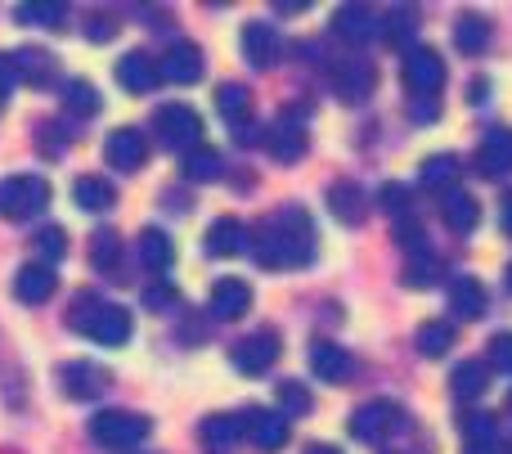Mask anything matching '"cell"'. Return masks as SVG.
Masks as SVG:
<instances>
[{"label": "cell", "mask_w": 512, "mask_h": 454, "mask_svg": "<svg viewBox=\"0 0 512 454\" xmlns=\"http://www.w3.org/2000/svg\"><path fill=\"white\" fill-rule=\"evenodd\" d=\"M306 454H342V450H333V446H310Z\"/></svg>", "instance_id": "cell-51"}, {"label": "cell", "mask_w": 512, "mask_h": 454, "mask_svg": "<svg viewBox=\"0 0 512 454\" xmlns=\"http://www.w3.org/2000/svg\"><path fill=\"white\" fill-rule=\"evenodd\" d=\"M180 171H185L189 185H212V180H221L225 162L216 149H207V144H198V149L185 153V162H180Z\"/></svg>", "instance_id": "cell-27"}, {"label": "cell", "mask_w": 512, "mask_h": 454, "mask_svg": "<svg viewBox=\"0 0 512 454\" xmlns=\"http://www.w3.org/2000/svg\"><path fill=\"white\" fill-rule=\"evenodd\" d=\"M14 59V72H18V81H27V86H50V77H54V59L45 50H36V45H23L18 54H9Z\"/></svg>", "instance_id": "cell-26"}, {"label": "cell", "mask_w": 512, "mask_h": 454, "mask_svg": "<svg viewBox=\"0 0 512 454\" xmlns=\"http://www.w3.org/2000/svg\"><path fill=\"white\" fill-rule=\"evenodd\" d=\"M378 86V72H373L369 59H342L333 68V90L346 99V104H364Z\"/></svg>", "instance_id": "cell-12"}, {"label": "cell", "mask_w": 512, "mask_h": 454, "mask_svg": "<svg viewBox=\"0 0 512 454\" xmlns=\"http://www.w3.org/2000/svg\"><path fill=\"white\" fill-rule=\"evenodd\" d=\"M508 288H512V266H508Z\"/></svg>", "instance_id": "cell-52"}, {"label": "cell", "mask_w": 512, "mask_h": 454, "mask_svg": "<svg viewBox=\"0 0 512 454\" xmlns=\"http://www.w3.org/2000/svg\"><path fill=\"white\" fill-rule=\"evenodd\" d=\"M310 410H315V396H310L297 378L279 383V414H283V419H292V414H310Z\"/></svg>", "instance_id": "cell-40"}, {"label": "cell", "mask_w": 512, "mask_h": 454, "mask_svg": "<svg viewBox=\"0 0 512 454\" xmlns=\"http://www.w3.org/2000/svg\"><path fill=\"white\" fill-rule=\"evenodd\" d=\"M450 347H454V324H423V329H418V351H423L427 360L445 356Z\"/></svg>", "instance_id": "cell-38"}, {"label": "cell", "mask_w": 512, "mask_h": 454, "mask_svg": "<svg viewBox=\"0 0 512 454\" xmlns=\"http://www.w3.org/2000/svg\"><path fill=\"white\" fill-rule=\"evenodd\" d=\"M274 360H279V333L274 329H256L243 342H234V351H230V365L239 369V374H248V378L265 374Z\"/></svg>", "instance_id": "cell-7"}, {"label": "cell", "mask_w": 512, "mask_h": 454, "mask_svg": "<svg viewBox=\"0 0 512 454\" xmlns=\"http://www.w3.org/2000/svg\"><path fill=\"white\" fill-rule=\"evenodd\" d=\"M36 252L45 257V266L63 261L68 257V230H63V225H45V230L36 234Z\"/></svg>", "instance_id": "cell-41"}, {"label": "cell", "mask_w": 512, "mask_h": 454, "mask_svg": "<svg viewBox=\"0 0 512 454\" xmlns=\"http://www.w3.org/2000/svg\"><path fill=\"white\" fill-rule=\"evenodd\" d=\"M279 32H274L270 23H248L243 27V54H248V63L252 68H274V63H279Z\"/></svg>", "instance_id": "cell-18"}, {"label": "cell", "mask_w": 512, "mask_h": 454, "mask_svg": "<svg viewBox=\"0 0 512 454\" xmlns=\"http://www.w3.org/2000/svg\"><path fill=\"white\" fill-rule=\"evenodd\" d=\"M59 387L68 392V401H95L113 387V374L104 365H90V360H72L59 369Z\"/></svg>", "instance_id": "cell-9"}, {"label": "cell", "mask_w": 512, "mask_h": 454, "mask_svg": "<svg viewBox=\"0 0 512 454\" xmlns=\"http://www.w3.org/2000/svg\"><path fill=\"white\" fill-rule=\"evenodd\" d=\"M504 230H508V234H512V194H508V198H504Z\"/></svg>", "instance_id": "cell-50"}, {"label": "cell", "mask_w": 512, "mask_h": 454, "mask_svg": "<svg viewBox=\"0 0 512 454\" xmlns=\"http://www.w3.org/2000/svg\"><path fill=\"white\" fill-rule=\"evenodd\" d=\"M243 437L265 454L283 450L288 446V419L279 410H243Z\"/></svg>", "instance_id": "cell-11"}, {"label": "cell", "mask_w": 512, "mask_h": 454, "mask_svg": "<svg viewBox=\"0 0 512 454\" xmlns=\"http://www.w3.org/2000/svg\"><path fill=\"white\" fill-rule=\"evenodd\" d=\"M409 203H414V194H409L405 185H382L378 189V207L387 216H396V221H400V216H409Z\"/></svg>", "instance_id": "cell-43"}, {"label": "cell", "mask_w": 512, "mask_h": 454, "mask_svg": "<svg viewBox=\"0 0 512 454\" xmlns=\"http://www.w3.org/2000/svg\"><path fill=\"white\" fill-rule=\"evenodd\" d=\"M149 432H153V423L135 410H104L90 419V437L108 450H131V446H140Z\"/></svg>", "instance_id": "cell-4"}, {"label": "cell", "mask_w": 512, "mask_h": 454, "mask_svg": "<svg viewBox=\"0 0 512 454\" xmlns=\"http://www.w3.org/2000/svg\"><path fill=\"white\" fill-rule=\"evenodd\" d=\"M122 252H126V243L117 239V230H99L95 239H90V266L95 270H117Z\"/></svg>", "instance_id": "cell-37"}, {"label": "cell", "mask_w": 512, "mask_h": 454, "mask_svg": "<svg viewBox=\"0 0 512 454\" xmlns=\"http://www.w3.org/2000/svg\"><path fill=\"white\" fill-rule=\"evenodd\" d=\"M180 302V293L171 284H153L149 293H144V306H149V311H167V306H176Z\"/></svg>", "instance_id": "cell-46"}, {"label": "cell", "mask_w": 512, "mask_h": 454, "mask_svg": "<svg viewBox=\"0 0 512 454\" xmlns=\"http://www.w3.org/2000/svg\"><path fill=\"white\" fill-rule=\"evenodd\" d=\"M50 207V185L41 176H5L0 180V216L5 221H32Z\"/></svg>", "instance_id": "cell-3"}, {"label": "cell", "mask_w": 512, "mask_h": 454, "mask_svg": "<svg viewBox=\"0 0 512 454\" xmlns=\"http://www.w3.org/2000/svg\"><path fill=\"white\" fill-rule=\"evenodd\" d=\"M481 311H486V288H481L472 275H459L450 284V315H459V320H477Z\"/></svg>", "instance_id": "cell-25"}, {"label": "cell", "mask_w": 512, "mask_h": 454, "mask_svg": "<svg viewBox=\"0 0 512 454\" xmlns=\"http://www.w3.org/2000/svg\"><path fill=\"white\" fill-rule=\"evenodd\" d=\"M445 86V63L436 50H427V45H418V50L405 54V90L418 99H432L436 90Z\"/></svg>", "instance_id": "cell-8"}, {"label": "cell", "mask_w": 512, "mask_h": 454, "mask_svg": "<svg viewBox=\"0 0 512 454\" xmlns=\"http://www.w3.org/2000/svg\"><path fill=\"white\" fill-rule=\"evenodd\" d=\"M414 32H418L414 9H391V14L382 18V36H387L396 50H409V45H414Z\"/></svg>", "instance_id": "cell-35"}, {"label": "cell", "mask_w": 512, "mask_h": 454, "mask_svg": "<svg viewBox=\"0 0 512 454\" xmlns=\"http://www.w3.org/2000/svg\"><path fill=\"white\" fill-rule=\"evenodd\" d=\"M490 365L512 374V333H499V338L490 342Z\"/></svg>", "instance_id": "cell-47"}, {"label": "cell", "mask_w": 512, "mask_h": 454, "mask_svg": "<svg viewBox=\"0 0 512 454\" xmlns=\"http://www.w3.org/2000/svg\"><path fill=\"white\" fill-rule=\"evenodd\" d=\"M104 158L113 171H140L144 162H149V140H144V131H135V126H117L104 144Z\"/></svg>", "instance_id": "cell-10"}, {"label": "cell", "mask_w": 512, "mask_h": 454, "mask_svg": "<svg viewBox=\"0 0 512 454\" xmlns=\"http://www.w3.org/2000/svg\"><path fill=\"white\" fill-rule=\"evenodd\" d=\"M418 180H423V189L450 194L454 180H459V158H454V153H432V158H423V171H418Z\"/></svg>", "instance_id": "cell-31"}, {"label": "cell", "mask_w": 512, "mask_h": 454, "mask_svg": "<svg viewBox=\"0 0 512 454\" xmlns=\"http://www.w3.org/2000/svg\"><path fill=\"white\" fill-rule=\"evenodd\" d=\"M454 41H459L463 54H481L490 45V23L486 18H477V14H463L459 27H454Z\"/></svg>", "instance_id": "cell-36"}, {"label": "cell", "mask_w": 512, "mask_h": 454, "mask_svg": "<svg viewBox=\"0 0 512 454\" xmlns=\"http://www.w3.org/2000/svg\"><path fill=\"white\" fill-rule=\"evenodd\" d=\"M486 383H490V374H486L481 360H463V365L454 369V378H450V387H454L459 401H477V396L486 392Z\"/></svg>", "instance_id": "cell-33"}, {"label": "cell", "mask_w": 512, "mask_h": 454, "mask_svg": "<svg viewBox=\"0 0 512 454\" xmlns=\"http://www.w3.org/2000/svg\"><path fill=\"white\" fill-rule=\"evenodd\" d=\"M310 369H315L324 383H346V378H355V360L346 356L337 342H315V347H310Z\"/></svg>", "instance_id": "cell-21"}, {"label": "cell", "mask_w": 512, "mask_h": 454, "mask_svg": "<svg viewBox=\"0 0 512 454\" xmlns=\"http://www.w3.org/2000/svg\"><path fill=\"white\" fill-rule=\"evenodd\" d=\"M333 32L351 45H369L382 36V14H373L369 5H342L333 14Z\"/></svg>", "instance_id": "cell-13"}, {"label": "cell", "mask_w": 512, "mask_h": 454, "mask_svg": "<svg viewBox=\"0 0 512 454\" xmlns=\"http://www.w3.org/2000/svg\"><path fill=\"white\" fill-rule=\"evenodd\" d=\"M396 243L405 252H414V257H427V234H423V225H418L414 216H400L396 221Z\"/></svg>", "instance_id": "cell-42"}, {"label": "cell", "mask_w": 512, "mask_h": 454, "mask_svg": "<svg viewBox=\"0 0 512 454\" xmlns=\"http://www.w3.org/2000/svg\"><path fill=\"white\" fill-rule=\"evenodd\" d=\"M18 23H36V27H54L63 23V5H18L14 9Z\"/></svg>", "instance_id": "cell-44"}, {"label": "cell", "mask_w": 512, "mask_h": 454, "mask_svg": "<svg viewBox=\"0 0 512 454\" xmlns=\"http://www.w3.org/2000/svg\"><path fill=\"white\" fill-rule=\"evenodd\" d=\"M477 171L481 176H508L512 171V131H490L477 149Z\"/></svg>", "instance_id": "cell-23"}, {"label": "cell", "mask_w": 512, "mask_h": 454, "mask_svg": "<svg viewBox=\"0 0 512 454\" xmlns=\"http://www.w3.org/2000/svg\"><path fill=\"white\" fill-rule=\"evenodd\" d=\"M158 72L167 81H176V86H194V81L203 77V50H198L194 41H176L167 54H162Z\"/></svg>", "instance_id": "cell-14"}, {"label": "cell", "mask_w": 512, "mask_h": 454, "mask_svg": "<svg viewBox=\"0 0 512 454\" xmlns=\"http://www.w3.org/2000/svg\"><path fill=\"white\" fill-rule=\"evenodd\" d=\"M158 77H162L158 63H153L144 50H131V54H122V59H117V81H122L131 95H149V90L158 86Z\"/></svg>", "instance_id": "cell-17"}, {"label": "cell", "mask_w": 512, "mask_h": 454, "mask_svg": "<svg viewBox=\"0 0 512 454\" xmlns=\"http://www.w3.org/2000/svg\"><path fill=\"white\" fill-rule=\"evenodd\" d=\"M306 140L310 135H306V126H301L297 117H279V122L265 131V149H270L279 162H297L301 153H306Z\"/></svg>", "instance_id": "cell-16"}, {"label": "cell", "mask_w": 512, "mask_h": 454, "mask_svg": "<svg viewBox=\"0 0 512 454\" xmlns=\"http://www.w3.org/2000/svg\"><path fill=\"white\" fill-rule=\"evenodd\" d=\"M432 279H436L432 257H418L405 266V288H432Z\"/></svg>", "instance_id": "cell-45"}, {"label": "cell", "mask_w": 512, "mask_h": 454, "mask_svg": "<svg viewBox=\"0 0 512 454\" xmlns=\"http://www.w3.org/2000/svg\"><path fill=\"white\" fill-rule=\"evenodd\" d=\"M140 261H144V270H153V275L171 270V261H176V243H171V234L167 230H144L140 234Z\"/></svg>", "instance_id": "cell-30"}, {"label": "cell", "mask_w": 512, "mask_h": 454, "mask_svg": "<svg viewBox=\"0 0 512 454\" xmlns=\"http://www.w3.org/2000/svg\"><path fill=\"white\" fill-rule=\"evenodd\" d=\"M153 131H158L162 149L189 153L203 144V117H198L189 104H162L158 113H153Z\"/></svg>", "instance_id": "cell-5"}, {"label": "cell", "mask_w": 512, "mask_h": 454, "mask_svg": "<svg viewBox=\"0 0 512 454\" xmlns=\"http://www.w3.org/2000/svg\"><path fill=\"white\" fill-rule=\"evenodd\" d=\"M203 243L212 257H239V252H248V225L234 221V216H221V221L207 225Z\"/></svg>", "instance_id": "cell-19"}, {"label": "cell", "mask_w": 512, "mask_h": 454, "mask_svg": "<svg viewBox=\"0 0 512 454\" xmlns=\"http://www.w3.org/2000/svg\"><path fill=\"white\" fill-rule=\"evenodd\" d=\"M68 324L77 333H86L90 342H104V347H126L135 333V320L126 306H113V302H99L95 293H81L68 311Z\"/></svg>", "instance_id": "cell-2"}, {"label": "cell", "mask_w": 512, "mask_h": 454, "mask_svg": "<svg viewBox=\"0 0 512 454\" xmlns=\"http://www.w3.org/2000/svg\"><path fill=\"white\" fill-rule=\"evenodd\" d=\"M72 203H77L81 212H108V207L117 203V189L108 185L104 176H81L77 185H72Z\"/></svg>", "instance_id": "cell-28"}, {"label": "cell", "mask_w": 512, "mask_h": 454, "mask_svg": "<svg viewBox=\"0 0 512 454\" xmlns=\"http://www.w3.org/2000/svg\"><path fill=\"white\" fill-rule=\"evenodd\" d=\"M248 306H252L248 279H216V288H212V315L216 320H239V315H248Z\"/></svg>", "instance_id": "cell-20"}, {"label": "cell", "mask_w": 512, "mask_h": 454, "mask_svg": "<svg viewBox=\"0 0 512 454\" xmlns=\"http://www.w3.org/2000/svg\"><path fill=\"white\" fill-rule=\"evenodd\" d=\"M405 414H400L396 401H369L351 414V437L364 441V446H382L387 437H396Z\"/></svg>", "instance_id": "cell-6"}, {"label": "cell", "mask_w": 512, "mask_h": 454, "mask_svg": "<svg viewBox=\"0 0 512 454\" xmlns=\"http://www.w3.org/2000/svg\"><path fill=\"white\" fill-rule=\"evenodd\" d=\"M441 216H445V225H450V230L468 234L472 225L481 221V207H477V198H472V194H463V189H450V194L441 198Z\"/></svg>", "instance_id": "cell-29"}, {"label": "cell", "mask_w": 512, "mask_h": 454, "mask_svg": "<svg viewBox=\"0 0 512 454\" xmlns=\"http://www.w3.org/2000/svg\"><path fill=\"white\" fill-rule=\"evenodd\" d=\"M463 454H499V437H495V419L490 414H468L463 423Z\"/></svg>", "instance_id": "cell-32"}, {"label": "cell", "mask_w": 512, "mask_h": 454, "mask_svg": "<svg viewBox=\"0 0 512 454\" xmlns=\"http://www.w3.org/2000/svg\"><path fill=\"white\" fill-rule=\"evenodd\" d=\"M63 99H68V113H77V117H95L99 113V90L90 86V81H68V90H63Z\"/></svg>", "instance_id": "cell-39"}, {"label": "cell", "mask_w": 512, "mask_h": 454, "mask_svg": "<svg viewBox=\"0 0 512 454\" xmlns=\"http://www.w3.org/2000/svg\"><path fill=\"white\" fill-rule=\"evenodd\" d=\"M328 207H333V216L342 225H364V216H369V198H364V189L355 180H337L328 189Z\"/></svg>", "instance_id": "cell-22"}, {"label": "cell", "mask_w": 512, "mask_h": 454, "mask_svg": "<svg viewBox=\"0 0 512 454\" xmlns=\"http://www.w3.org/2000/svg\"><path fill=\"white\" fill-rule=\"evenodd\" d=\"M248 252L261 270H297L315 257V221L306 207L288 203L274 216L256 221V230L248 234Z\"/></svg>", "instance_id": "cell-1"}, {"label": "cell", "mask_w": 512, "mask_h": 454, "mask_svg": "<svg viewBox=\"0 0 512 454\" xmlns=\"http://www.w3.org/2000/svg\"><path fill=\"white\" fill-rule=\"evenodd\" d=\"M239 437H243V414H212V419L203 423V441H207L212 450L234 446Z\"/></svg>", "instance_id": "cell-34"}, {"label": "cell", "mask_w": 512, "mask_h": 454, "mask_svg": "<svg viewBox=\"0 0 512 454\" xmlns=\"http://www.w3.org/2000/svg\"><path fill=\"white\" fill-rule=\"evenodd\" d=\"M54 288H59V279H54V266H45V261H32V266H23L14 275V297L27 306L50 302Z\"/></svg>", "instance_id": "cell-15"}, {"label": "cell", "mask_w": 512, "mask_h": 454, "mask_svg": "<svg viewBox=\"0 0 512 454\" xmlns=\"http://www.w3.org/2000/svg\"><path fill=\"white\" fill-rule=\"evenodd\" d=\"M86 36L90 41H108V36H113V18H104V14L86 18Z\"/></svg>", "instance_id": "cell-49"}, {"label": "cell", "mask_w": 512, "mask_h": 454, "mask_svg": "<svg viewBox=\"0 0 512 454\" xmlns=\"http://www.w3.org/2000/svg\"><path fill=\"white\" fill-rule=\"evenodd\" d=\"M216 108H221V117L230 126H248V117H252V90L243 86V81H221V86H216Z\"/></svg>", "instance_id": "cell-24"}, {"label": "cell", "mask_w": 512, "mask_h": 454, "mask_svg": "<svg viewBox=\"0 0 512 454\" xmlns=\"http://www.w3.org/2000/svg\"><path fill=\"white\" fill-rule=\"evenodd\" d=\"M14 81H18L14 59H9V54H0V108L9 104V90H14Z\"/></svg>", "instance_id": "cell-48"}]
</instances>
